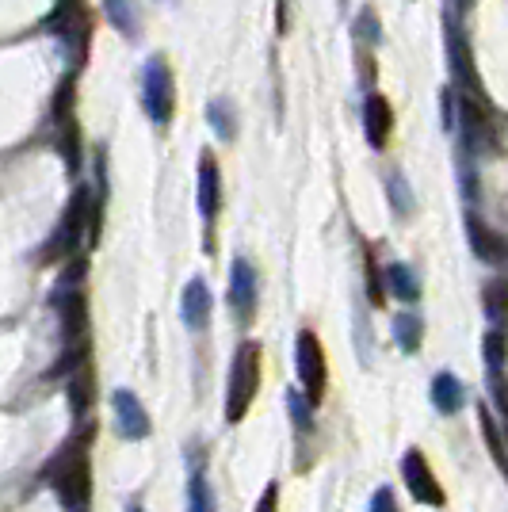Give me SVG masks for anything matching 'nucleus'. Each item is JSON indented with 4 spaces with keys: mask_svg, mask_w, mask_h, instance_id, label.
Returning <instances> with one entry per match:
<instances>
[{
    "mask_svg": "<svg viewBox=\"0 0 508 512\" xmlns=\"http://www.w3.org/2000/svg\"><path fill=\"white\" fill-rule=\"evenodd\" d=\"M104 12L127 39L138 35V8H134V0H104Z\"/></svg>",
    "mask_w": 508,
    "mask_h": 512,
    "instance_id": "22",
    "label": "nucleus"
},
{
    "mask_svg": "<svg viewBox=\"0 0 508 512\" xmlns=\"http://www.w3.org/2000/svg\"><path fill=\"white\" fill-rule=\"evenodd\" d=\"M371 512H398V501H394V490L382 486L375 497H371Z\"/></svg>",
    "mask_w": 508,
    "mask_h": 512,
    "instance_id": "30",
    "label": "nucleus"
},
{
    "mask_svg": "<svg viewBox=\"0 0 508 512\" xmlns=\"http://www.w3.org/2000/svg\"><path fill=\"white\" fill-rule=\"evenodd\" d=\"M463 123H459V134H463V150L466 153H478V157H486V153H497V127H493V119L486 115V107L482 100H474V96H463Z\"/></svg>",
    "mask_w": 508,
    "mask_h": 512,
    "instance_id": "8",
    "label": "nucleus"
},
{
    "mask_svg": "<svg viewBox=\"0 0 508 512\" xmlns=\"http://www.w3.org/2000/svg\"><path fill=\"white\" fill-rule=\"evenodd\" d=\"M54 130H58V153H65L69 172L81 169V138H77V119H73V73L62 81L54 96Z\"/></svg>",
    "mask_w": 508,
    "mask_h": 512,
    "instance_id": "7",
    "label": "nucleus"
},
{
    "mask_svg": "<svg viewBox=\"0 0 508 512\" xmlns=\"http://www.w3.org/2000/svg\"><path fill=\"white\" fill-rule=\"evenodd\" d=\"M111 409H115V432H119L123 440H146L149 436V413H146L142 398H138L134 390H115Z\"/></svg>",
    "mask_w": 508,
    "mask_h": 512,
    "instance_id": "11",
    "label": "nucleus"
},
{
    "mask_svg": "<svg viewBox=\"0 0 508 512\" xmlns=\"http://www.w3.org/2000/svg\"><path fill=\"white\" fill-rule=\"evenodd\" d=\"M447 54H451V73H455V85L463 88V96L482 100V85H478V73H474V58H470V46L459 35V27H451L447 35Z\"/></svg>",
    "mask_w": 508,
    "mask_h": 512,
    "instance_id": "14",
    "label": "nucleus"
},
{
    "mask_svg": "<svg viewBox=\"0 0 508 512\" xmlns=\"http://www.w3.org/2000/svg\"><path fill=\"white\" fill-rule=\"evenodd\" d=\"M88 214H92V192H88L85 184H81V188L73 192V199H69V207L62 211V218H58V226H54L50 241H46L43 264L65 260V256H73L77 249H81V245H85Z\"/></svg>",
    "mask_w": 508,
    "mask_h": 512,
    "instance_id": "4",
    "label": "nucleus"
},
{
    "mask_svg": "<svg viewBox=\"0 0 508 512\" xmlns=\"http://www.w3.org/2000/svg\"><path fill=\"white\" fill-rule=\"evenodd\" d=\"M81 276H85V260H77L54 291V310L62 325V371L88 363V302L81 291Z\"/></svg>",
    "mask_w": 508,
    "mask_h": 512,
    "instance_id": "2",
    "label": "nucleus"
},
{
    "mask_svg": "<svg viewBox=\"0 0 508 512\" xmlns=\"http://www.w3.org/2000/svg\"><path fill=\"white\" fill-rule=\"evenodd\" d=\"M466 234H470V245H474V256H478V260H486V264H493V268H505L508 264V237L493 234L478 214H470V218H466Z\"/></svg>",
    "mask_w": 508,
    "mask_h": 512,
    "instance_id": "13",
    "label": "nucleus"
},
{
    "mask_svg": "<svg viewBox=\"0 0 508 512\" xmlns=\"http://www.w3.org/2000/svg\"><path fill=\"white\" fill-rule=\"evenodd\" d=\"M421 337H424V321L417 318L413 310L394 314V341L402 344L405 352H417V348H421Z\"/></svg>",
    "mask_w": 508,
    "mask_h": 512,
    "instance_id": "21",
    "label": "nucleus"
},
{
    "mask_svg": "<svg viewBox=\"0 0 508 512\" xmlns=\"http://www.w3.org/2000/svg\"><path fill=\"white\" fill-rule=\"evenodd\" d=\"M486 363L493 375H501V367H505V333L501 329L486 333Z\"/></svg>",
    "mask_w": 508,
    "mask_h": 512,
    "instance_id": "26",
    "label": "nucleus"
},
{
    "mask_svg": "<svg viewBox=\"0 0 508 512\" xmlns=\"http://www.w3.org/2000/svg\"><path fill=\"white\" fill-rule=\"evenodd\" d=\"M363 134H367L371 150H386V142L394 134V107L382 92H367V100H363Z\"/></svg>",
    "mask_w": 508,
    "mask_h": 512,
    "instance_id": "12",
    "label": "nucleus"
},
{
    "mask_svg": "<svg viewBox=\"0 0 508 512\" xmlns=\"http://www.w3.org/2000/svg\"><path fill=\"white\" fill-rule=\"evenodd\" d=\"M356 31L367 35V43H379V20H375V8H363L356 16Z\"/></svg>",
    "mask_w": 508,
    "mask_h": 512,
    "instance_id": "28",
    "label": "nucleus"
},
{
    "mask_svg": "<svg viewBox=\"0 0 508 512\" xmlns=\"http://www.w3.org/2000/svg\"><path fill=\"white\" fill-rule=\"evenodd\" d=\"M451 4H455V8H470V4H474V0H451Z\"/></svg>",
    "mask_w": 508,
    "mask_h": 512,
    "instance_id": "32",
    "label": "nucleus"
},
{
    "mask_svg": "<svg viewBox=\"0 0 508 512\" xmlns=\"http://www.w3.org/2000/svg\"><path fill=\"white\" fill-rule=\"evenodd\" d=\"M386 195H390L394 214H402V218L413 214V192H409V184H405L402 172H390V180H386Z\"/></svg>",
    "mask_w": 508,
    "mask_h": 512,
    "instance_id": "25",
    "label": "nucleus"
},
{
    "mask_svg": "<svg viewBox=\"0 0 508 512\" xmlns=\"http://www.w3.org/2000/svg\"><path fill=\"white\" fill-rule=\"evenodd\" d=\"M88 448H92V425L73 432L62 448L54 451L50 467H46V482L50 490L58 493L69 512H81L92 497V459H88Z\"/></svg>",
    "mask_w": 508,
    "mask_h": 512,
    "instance_id": "1",
    "label": "nucleus"
},
{
    "mask_svg": "<svg viewBox=\"0 0 508 512\" xmlns=\"http://www.w3.org/2000/svg\"><path fill=\"white\" fill-rule=\"evenodd\" d=\"M295 371L298 383H302V394L310 406H318L325 398V383H329V367H325V348H321L318 333L302 329L295 341Z\"/></svg>",
    "mask_w": 508,
    "mask_h": 512,
    "instance_id": "6",
    "label": "nucleus"
},
{
    "mask_svg": "<svg viewBox=\"0 0 508 512\" xmlns=\"http://www.w3.org/2000/svg\"><path fill=\"white\" fill-rule=\"evenodd\" d=\"M382 283H386V291L398 302H405V306H413V302L421 299V279H417V272H413L409 264H386V268H382Z\"/></svg>",
    "mask_w": 508,
    "mask_h": 512,
    "instance_id": "17",
    "label": "nucleus"
},
{
    "mask_svg": "<svg viewBox=\"0 0 508 512\" xmlns=\"http://www.w3.org/2000/svg\"><path fill=\"white\" fill-rule=\"evenodd\" d=\"M482 302H486V314L493 321H505L508 318V276H497L486 283L482 291Z\"/></svg>",
    "mask_w": 508,
    "mask_h": 512,
    "instance_id": "23",
    "label": "nucleus"
},
{
    "mask_svg": "<svg viewBox=\"0 0 508 512\" xmlns=\"http://www.w3.org/2000/svg\"><path fill=\"white\" fill-rule=\"evenodd\" d=\"M142 107H146L149 123L157 127H169L172 111H176V81H172V69L161 54H153L142 69Z\"/></svg>",
    "mask_w": 508,
    "mask_h": 512,
    "instance_id": "5",
    "label": "nucleus"
},
{
    "mask_svg": "<svg viewBox=\"0 0 508 512\" xmlns=\"http://www.w3.org/2000/svg\"><path fill=\"white\" fill-rule=\"evenodd\" d=\"M96 394V379H92V363H81L69 371V406H73V417H85L92 409V398Z\"/></svg>",
    "mask_w": 508,
    "mask_h": 512,
    "instance_id": "18",
    "label": "nucleus"
},
{
    "mask_svg": "<svg viewBox=\"0 0 508 512\" xmlns=\"http://www.w3.org/2000/svg\"><path fill=\"white\" fill-rule=\"evenodd\" d=\"M130 512H146V509H130Z\"/></svg>",
    "mask_w": 508,
    "mask_h": 512,
    "instance_id": "33",
    "label": "nucleus"
},
{
    "mask_svg": "<svg viewBox=\"0 0 508 512\" xmlns=\"http://www.w3.org/2000/svg\"><path fill=\"white\" fill-rule=\"evenodd\" d=\"M256 512H279V486L276 482H268V486H264L260 501H256Z\"/></svg>",
    "mask_w": 508,
    "mask_h": 512,
    "instance_id": "29",
    "label": "nucleus"
},
{
    "mask_svg": "<svg viewBox=\"0 0 508 512\" xmlns=\"http://www.w3.org/2000/svg\"><path fill=\"white\" fill-rule=\"evenodd\" d=\"M402 478L409 493H413V501H421V505H444V486L436 482V474L428 467V459H424L417 448L405 451L402 459Z\"/></svg>",
    "mask_w": 508,
    "mask_h": 512,
    "instance_id": "10",
    "label": "nucleus"
},
{
    "mask_svg": "<svg viewBox=\"0 0 508 512\" xmlns=\"http://www.w3.org/2000/svg\"><path fill=\"white\" fill-rule=\"evenodd\" d=\"M279 35H283V31H287V0H279Z\"/></svg>",
    "mask_w": 508,
    "mask_h": 512,
    "instance_id": "31",
    "label": "nucleus"
},
{
    "mask_svg": "<svg viewBox=\"0 0 508 512\" xmlns=\"http://www.w3.org/2000/svg\"><path fill=\"white\" fill-rule=\"evenodd\" d=\"M218 207H222V169H218L214 153H203L199 157V214L214 222Z\"/></svg>",
    "mask_w": 508,
    "mask_h": 512,
    "instance_id": "16",
    "label": "nucleus"
},
{
    "mask_svg": "<svg viewBox=\"0 0 508 512\" xmlns=\"http://www.w3.org/2000/svg\"><path fill=\"white\" fill-rule=\"evenodd\" d=\"M256 302H260V276H256L253 260L237 256L230 268V306L241 325L256 318Z\"/></svg>",
    "mask_w": 508,
    "mask_h": 512,
    "instance_id": "9",
    "label": "nucleus"
},
{
    "mask_svg": "<svg viewBox=\"0 0 508 512\" xmlns=\"http://www.w3.org/2000/svg\"><path fill=\"white\" fill-rule=\"evenodd\" d=\"M256 390H260V344L241 341L237 352H233L230 386H226V421L230 425H237L249 413Z\"/></svg>",
    "mask_w": 508,
    "mask_h": 512,
    "instance_id": "3",
    "label": "nucleus"
},
{
    "mask_svg": "<svg viewBox=\"0 0 508 512\" xmlns=\"http://www.w3.org/2000/svg\"><path fill=\"white\" fill-rule=\"evenodd\" d=\"M180 321L191 333H203L211 325V287L203 279H188V287L180 295Z\"/></svg>",
    "mask_w": 508,
    "mask_h": 512,
    "instance_id": "15",
    "label": "nucleus"
},
{
    "mask_svg": "<svg viewBox=\"0 0 508 512\" xmlns=\"http://www.w3.org/2000/svg\"><path fill=\"white\" fill-rule=\"evenodd\" d=\"M432 402L440 413H459L466 402V386L451 375V371H440L436 379H432Z\"/></svg>",
    "mask_w": 508,
    "mask_h": 512,
    "instance_id": "19",
    "label": "nucleus"
},
{
    "mask_svg": "<svg viewBox=\"0 0 508 512\" xmlns=\"http://www.w3.org/2000/svg\"><path fill=\"white\" fill-rule=\"evenodd\" d=\"M207 123H211V130L222 142H233V138H237V115H233V104L226 96H218V100L207 104Z\"/></svg>",
    "mask_w": 508,
    "mask_h": 512,
    "instance_id": "20",
    "label": "nucleus"
},
{
    "mask_svg": "<svg viewBox=\"0 0 508 512\" xmlns=\"http://www.w3.org/2000/svg\"><path fill=\"white\" fill-rule=\"evenodd\" d=\"M482 432H486V440H489V451L497 455V463H501V470L508 474L505 448H501V440H497V428H493V417H489V409H486V406H482Z\"/></svg>",
    "mask_w": 508,
    "mask_h": 512,
    "instance_id": "27",
    "label": "nucleus"
},
{
    "mask_svg": "<svg viewBox=\"0 0 508 512\" xmlns=\"http://www.w3.org/2000/svg\"><path fill=\"white\" fill-rule=\"evenodd\" d=\"M188 512H214V490L203 470H191L188 478Z\"/></svg>",
    "mask_w": 508,
    "mask_h": 512,
    "instance_id": "24",
    "label": "nucleus"
}]
</instances>
